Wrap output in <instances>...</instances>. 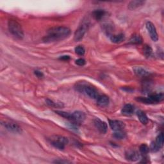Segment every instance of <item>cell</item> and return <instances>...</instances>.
Masks as SVG:
<instances>
[{"label": "cell", "instance_id": "4dcf8cb0", "mask_svg": "<svg viewBox=\"0 0 164 164\" xmlns=\"http://www.w3.org/2000/svg\"><path fill=\"white\" fill-rule=\"evenodd\" d=\"M151 150L153 151V152H156L158 151H159V150H160V147H159L156 144L155 142H153L151 144Z\"/></svg>", "mask_w": 164, "mask_h": 164}, {"label": "cell", "instance_id": "4fadbf2b", "mask_svg": "<svg viewBox=\"0 0 164 164\" xmlns=\"http://www.w3.org/2000/svg\"><path fill=\"white\" fill-rule=\"evenodd\" d=\"M133 71L138 76L146 77V76H147L148 75H150V73H149V71H147L144 68H142L141 67H134Z\"/></svg>", "mask_w": 164, "mask_h": 164}, {"label": "cell", "instance_id": "ba28073f", "mask_svg": "<svg viewBox=\"0 0 164 164\" xmlns=\"http://www.w3.org/2000/svg\"><path fill=\"white\" fill-rule=\"evenodd\" d=\"M109 125H110L112 130L115 132L123 130V129L125 128V122L118 120H109Z\"/></svg>", "mask_w": 164, "mask_h": 164}, {"label": "cell", "instance_id": "7a4b0ae2", "mask_svg": "<svg viewBox=\"0 0 164 164\" xmlns=\"http://www.w3.org/2000/svg\"><path fill=\"white\" fill-rule=\"evenodd\" d=\"M76 88L77 91L85 94L87 96H89L91 98L97 99L99 96L96 89L95 88H94L93 87L88 85V84L79 83L76 84Z\"/></svg>", "mask_w": 164, "mask_h": 164}, {"label": "cell", "instance_id": "836d02e7", "mask_svg": "<svg viewBox=\"0 0 164 164\" xmlns=\"http://www.w3.org/2000/svg\"><path fill=\"white\" fill-rule=\"evenodd\" d=\"M54 163H71L68 160H56L54 162Z\"/></svg>", "mask_w": 164, "mask_h": 164}, {"label": "cell", "instance_id": "7402d4cb", "mask_svg": "<svg viewBox=\"0 0 164 164\" xmlns=\"http://www.w3.org/2000/svg\"><path fill=\"white\" fill-rule=\"evenodd\" d=\"M143 53H144V54L146 57L148 58L151 56L152 53H153V49L150 46L146 44V45L144 46V48H143Z\"/></svg>", "mask_w": 164, "mask_h": 164}, {"label": "cell", "instance_id": "8fae6325", "mask_svg": "<svg viewBox=\"0 0 164 164\" xmlns=\"http://www.w3.org/2000/svg\"><path fill=\"white\" fill-rule=\"evenodd\" d=\"M109 102V97L105 95L99 96L97 99V104L99 107H106L108 105Z\"/></svg>", "mask_w": 164, "mask_h": 164}, {"label": "cell", "instance_id": "e0dca14e", "mask_svg": "<svg viewBox=\"0 0 164 164\" xmlns=\"http://www.w3.org/2000/svg\"><path fill=\"white\" fill-rule=\"evenodd\" d=\"M106 11H104V10H96V11H94L92 13V15L93 17L97 21H99V20H101L104 16L106 15Z\"/></svg>", "mask_w": 164, "mask_h": 164}, {"label": "cell", "instance_id": "5bb4252c", "mask_svg": "<svg viewBox=\"0 0 164 164\" xmlns=\"http://www.w3.org/2000/svg\"><path fill=\"white\" fill-rule=\"evenodd\" d=\"M149 98L150 99L152 104L157 103H160L163 100L164 96L163 93L151 94V95L149 96Z\"/></svg>", "mask_w": 164, "mask_h": 164}, {"label": "cell", "instance_id": "1f68e13d", "mask_svg": "<svg viewBox=\"0 0 164 164\" xmlns=\"http://www.w3.org/2000/svg\"><path fill=\"white\" fill-rule=\"evenodd\" d=\"M34 74H35V75H36L37 77H38L39 78H41L44 77V74L40 71H38V70L35 71Z\"/></svg>", "mask_w": 164, "mask_h": 164}, {"label": "cell", "instance_id": "ffe728a7", "mask_svg": "<svg viewBox=\"0 0 164 164\" xmlns=\"http://www.w3.org/2000/svg\"><path fill=\"white\" fill-rule=\"evenodd\" d=\"M137 115L142 124H143V125H147V123L148 122V118L144 112L141 110H138L137 113Z\"/></svg>", "mask_w": 164, "mask_h": 164}, {"label": "cell", "instance_id": "3957f363", "mask_svg": "<svg viewBox=\"0 0 164 164\" xmlns=\"http://www.w3.org/2000/svg\"><path fill=\"white\" fill-rule=\"evenodd\" d=\"M8 27L10 32L14 37L19 39H22L24 37V32L22 26L16 20L10 19L8 22Z\"/></svg>", "mask_w": 164, "mask_h": 164}, {"label": "cell", "instance_id": "7c38bea8", "mask_svg": "<svg viewBox=\"0 0 164 164\" xmlns=\"http://www.w3.org/2000/svg\"><path fill=\"white\" fill-rule=\"evenodd\" d=\"M145 3L144 1H142V0H133L131 1L128 5V8L130 11H133L138 7H142Z\"/></svg>", "mask_w": 164, "mask_h": 164}, {"label": "cell", "instance_id": "484cf974", "mask_svg": "<svg viewBox=\"0 0 164 164\" xmlns=\"http://www.w3.org/2000/svg\"><path fill=\"white\" fill-rule=\"evenodd\" d=\"M57 114H58L59 116H60L62 117H64L65 119H68V120L71 121V113H69V112H62V111H56L55 112Z\"/></svg>", "mask_w": 164, "mask_h": 164}, {"label": "cell", "instance_id": "30bf717a", "mask_svg": "<svg viewBox=\"0 0 164 164\" xmlns=\"http://www.w3.org/2000/svg\"><path fill=\"white\" fill-rule=\"evenodd\" d=\"M126 158L129 161L135 162L140 158V154L135 150H128L125 154Z\"/></svg>", "mask_w": 164, "mask_h": 164}, {"label": "cell", "instance_id": "44dd1931", "mask_svg": "<svg viewBox=\"0 0 164 164\" xmlns=\"http://www.w3.org/2000/svg\"><path fill=\"white\" fill-rule=\"evenodd\" d=\"M152 82L150 80V79H146L142 83V88L144 91L148 92L151 90V88H152Z\"/></svg>", "mask_w": 164, "mask_h": 164}, {"label": "cell", "instance_id": "5b68a950", "mask_svg": "<svg viewBox=\"0 0 164 164\" xmlns=\"http://www.w3.org/2000/svg\"><path fill=\"white\" fill-rule=\"evenodd\" d=\"M2 125L8 131L11 132L15 133H20L22 132L21 127L16 123L11 122H4L2 123Z\"/></svg>", "mask_w": 164, "mask_h": 164}, {"label": "cell", "instance_id": "83f0119b", "mask_svg": "<svg viewBox=\"0 0 164 164\" xmlns=\"http://www.w3.org/2000/svg\"><path fill=\"white\" fill-rule=\"evenodd\" d=\"M74 51H75V53L77 54H78V55H80V56L84 55V54H85V48H84L82 46H78L76 47L75 49H74Z\"/></svg>", "mask_w": 164, "mask_h": 164}, {"label": "cell", "instance_id": "4316f807", "mask_svg": "<svg viewBox=\"0 0 164 164\" xmlns=\"http://www.w3.org/2000/svg\"><path fill=\"white\" fill-rule=\"evenodd\" d=\"M50 142L51 144V145H53L54 147H56V148L58 149V150H64V148H65V146H66L65 144H63L58 142L50 141Z\"/></svg>", "mask_w": 164, "mask_h": 164}, {"label": "cell", "instance_id": "d6a6232c", "mask_svg": "<svg viewBox=\"0 0 164 164\" xmlns=\"http://www.w3.org/2000/svg\"><path fill=\"white\" fill-rule=\"evenodd\" d=\"M60 60H65V61H67L69 60H70V57L69 55H64V56H62L59 58Z\"/></svg>", "mask_w": 164, "mask_h": 164}, {"label": "cell", "instance_id": "2e32d148", "mask_svg": "<svg viewBox=\"0 0 164 164\" xmlns=\"http://www.w3.org/2000/svg\"><path fill=\"white\" fill-rule=\"evenodd\" d=\"M49 141H56L63 144L67 145L69 143L68 138L61 135H53L49 138Z\"/></svg>", "mask_w": 164, "mask_h": 164}, {"label": "cell", "instance_id": "f1b7e54d", "mask_svg": "<svg viewBox=\"0 0 164 164\" xmlns=\"http://www.w3.org/2000/svg\"><path fill=\"white\" fill-rule=\"evenodd\" d=\"M46 103L49 106L53 107H61L63 106L62 104L60 103H55L52 100H50V99H47Z\"/></svg>", "mask_w": 164, "mask_h": 164}, {"label": "cell", "instance_id": "52a82bcc", "mask_svg": "<svg viewBox=\"0 0 164 164\" xmlns=\"http://www.w3.org/2000/svg\"><path fill=\"white\" fill-rule=\"evenodd\" d=\"M146 28L148 30L149 33H150L151 39L153 40V41L156 42L158 40V33H157L155 25H154L153 23H151L150 21H147L146 23Z\"/></svg>", "mask_w": 164, "mask_h": 164}, {"label": "cell", "instance_id": "f546056e", "mask_svg": "<svg viewBox=\"0 0 164 164\" xmlns=\"http://www.w3.org/2000/svg\"><path fill=\"white\" fill-rule=\"evenodd\" d=\"M75 63H76V65H78L79 66H83L85 65L86 62H85V60L83 59V58H79V59L76 60Z\"/></svg>", "mask_w": 164, "mask_h": 164}, {"label": "cell", "instance_id": "cb8c5ba5", "mask_svg": "<svg viewBox=\"0 0 164 164\" xmlns=\"http://www.w3.org/2000/svg\"><path fill=\"white\" fill-rule=\"evenodd\" d=\"M113 137L117 139H123L126 137V133L123 130L116 131L113 133Z\"/></svg>", "mask_w": 164, "mask_h": 164}, {"label": "cell", "instance_id": "d6986e66", "mask_svg": "<svg viewBox=\"0 0 164 164\" xmlns=\"http://www.w3.org/2000/svg\"><path fill=\"white\" fill-rule=\"evenodd\" d=\"M111 41L113 43L118 44L122 42L125 40V35L123 33H120L118 35H113L110 37Z\"/></svg>", "mask_w": 164, "mask_h": 164}, {"label": "cell", "instance_id": "6da1fadb", "mask_svg": "<svg viewBox=\"0 0 164 164\" xmlns=\"http://www.w3.org/2000/svg\"><path fill=\"white\" fill-rule=\"evenodd\" d=\"M71 33V29L67 26H55L48 29V35L43 41L46 42L58 41L67 38Z\"/></svg>", "mask_w": 164, "mask_h": 164}, {"label": "cell", "instance_id": "e575fe53", "mask_svg": "<svg viewBox=\"0 0 164 164\" xmlns=\"http://www.w3.org/2000/svg\"><path fill=\"white\" fill-rule=\"evenodd\" d=\"M122 89H124V90H125V91H128V92H132V91H133V89L132 88H131L130 87H124Z\"/></svg>", "mask_w": 164, "mask_h": 164}, {"label": "cell", "instance_id": "9c48e42d", "mask_svg": "<svg viewBox=\"0 0 164 164\" xmlns=\"http://www.w3.org/2000/svg\"><path fill=\"white\" fill-rule=\"evenodd\" d=\"M94 125L97 130L101 133H105L107 132V125L105 122L101 121L99 119H96L94 120Z\"/></svg>", "mask_w": 164, "mask_h": 164}, {"label": "cell", "instance_id": "d4e9b609", "mask_svg": "<svg viewBox=\"0 0 164 164\" xmlns=\"http://www.w3.org/2000/svg\"><path fill=\"white\" fill-rule=\"evenodd\" d=\"M139 150H140V152L142 155H146L147 154H148L149 151H150V147H148L147 145L145 144H143L139 147Z\"/></svg>", "mask_w": 164, "mask_h": 164}, {"label": "cell", "instance_id": "603a6c76", "mask_svg": "<svg viewBox=\"0 0 164 164\" xmlns=\"http://www.w3.org/2000/svg\"><path fill=\"white\" fill-rule=\"evenodd\" d=\"M155 144L160 148L163 147V133H160L157 136V137L156 138Z\"/></svg>", "mask_w": 164, "mask_h": 164}, {"label": "cell", "instance_id": "ac0fdd59", "mask_svg": "<svg viewBox=\"0 0 164 164\" xmlns=\"http://www.w3.org/2000/svg\"><path fill=\"white\" fill-rule=\"evenodd\" d=\"M143 42L142 37L138 34H134L130 39V44H141Z\"/></svg>", "mask_w": 164, "mask_h": 164}, {"label": "cell", "instance_id": "8992f818", "mask_svg": "<svg viewBox=\"0 0 164 164\" xmlns=\"http://www.w3.org/2000/svg\"><path fill=\"white\" fill-rule=\"evenodd\" d=\"M87 26L86 24H82L80 26H79L76 32H74V40L75 41L78 42L81 41V40L83 38L84 36H85V34L87 32Z\"/></svg>", "mask_w": 164, "mask_h": 164}, {"label": "cell", "instance_id": "9a60e30c", "mask_svg": "<svg viewBox=\"0 0 164 164\" xmlns=\"http://www.w3.org/2000/svg\"><path fill=\"white\" fill-rule=\"evenodd\" d=\"M134 111H135V108H134V107L132 105H131V104H126L122 108L121 112L123 115L130 116L133 113Z\"/></svg>", "mask_w": 164, "mask_h": 164}, {"label": "cell", "instance_id": "277c9868", "mask_svg": "<svg viewBox=\"0 0 164 164\" xmlns=\"http://www.w3.org/2000/svg\"><path fill=\"white\" fill-rule=\"evenodd\" d=\"M86 117L85 114L84 112L81 111H76L71 113V121H72L74 124H79L82 123L85 121Z\"/></svg>", "mask_w": 164, "mask_h": 164}]
</instances>
